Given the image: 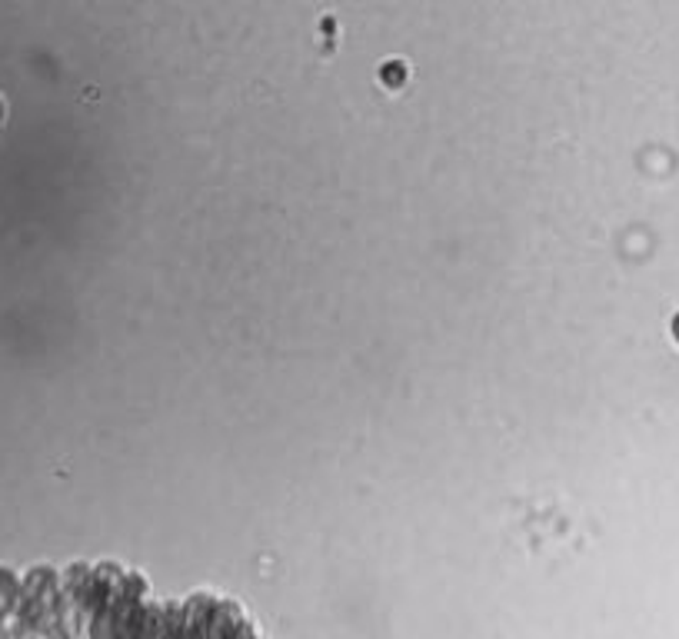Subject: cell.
I'll use <instances>...</instances> for the list:
<instances>
[{
	"instance_id": "cell-1",
	"label": "cell",
	"mask_w": 679,
	"mask_h": 639,
	"mask_svg": "<svg viewBox=\"0 0 679 639\" xmlns=\"http://www.w3.org/2000/svg\"><path fill=\"white\" fill-rule=\"evenodd\" d=\"M407 80H409V67L403 60H387V64L379 67V84L387 90H399Z\"/></svg>"
},
{
	"instance_id": "cell-2",
	"label": "cell",
	"mask_w": 679,
	"mask_h": 639,
	"mask_svg": "<svg viewBox=\"0 0 679 639\" xmlns=\"http://www.w3.org/2000/svg\"><path fill=\"white\" fill-rule=\"evenodd\" d=\"M669 333H673V339L679 343V313L673 317V323H669Z\"/></svg>"
},
{
	"instance_id": "cell-3",
	"label": "cell",
	"mask_w": 679,
	"mask_h": 639,
	"mask_svg": "<svg viewBox=\"0 0 679 639\" xmlns=\"http://www.w3.org/2000/svg\"><path fill=\"white\" fill-rule=\"evenodd\" d=\"M0 123H4V100H0Z\"/></svg>"
}]
</instances>
